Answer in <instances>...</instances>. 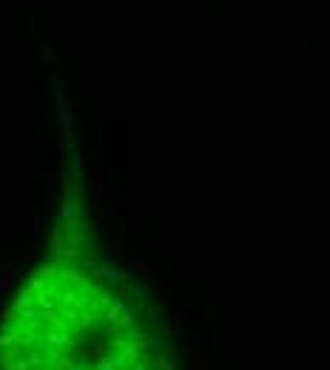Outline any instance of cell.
I'll list each match as a JSON object with an SVG mask.
<instances>
[{"instance_id": "cell-1", "label": "cell", "mask_w": 330, "mask_h": 370, "mask_svg": "<svg viewBox=\"0 0 330 370\" xmlns=\"http://www.w3.org/2000/svg\"><path fill=\"white\" fill-rule=\"evenodd\" d=\"M105 179H108V171L91 168V194H94V211H97V216H103V211H105Z\"/></svg>"}, {"instance_id": "cell-2", "label": "cell", "mask_w": 330, "mask_h": 370, "mask_svg": "<svg viewBox=\"0 0 330 370\" xmlns=\"http://www.w3.org/2000/svg\"><path fill=\"white\" fill-rule=\"evenodd\" d=\"M51 168H54V154H51V148H40V151H34L31 171L34 174H51Z\"/></svg>"}, {"instance_id": "cell-3", "label": "cell", "mask_w": 330, "mask_h": 370, "mask_svg": "<svg viewBox=\"0 0 330 370\" xmlns=\"http://www.w3.org/2000/svg\"><path fill=\"white\" fill-rule=\"evenodd\" d=\"M122 211H125V191H122V188H117V191L108 194V205H105L103 214H105V216H117V214H122Z\"/></svg>"}, {"instance_id": "cell-4", "label": "cell", "mask_w": 330, "mask_h": 370, "mask_svg": "<svg viewBox=\"0 0 330 370\" xmlns=\"http://www.w3.org/2000/svg\"><path fill=\"white\" fill-rule=\"evenodd\" d=\"M100 219L105 222V231H108V239L114 242V251H125V236L120 234V228L114 225V216H100Z\"/></svg>"}, {"instance_id": "cell-5", "label": "cell", "mask_w": 330, "mask_h": 370, "mask_svg": "<svg viewBox=\"0 0 330 370\" xmlns=\"http://www.w3.org/2000/svg\"><path fill=\"white\" fill-rule=\"evenodd\" d=\"M91 279H100L105 285H117L120 282V271L111 265H97V268H91Z\"/></svg>"}, {"instance_id": "cell-6", "label": "cell", "mask_w": 330, "mask_h": 370, "mask_svg": "<svg viewBox=\"0 0 330 370\" xmlns=\"http://www.w3.org/2000/svg\"><path fill=\"white\" fill-rule=\"evenodd\" d=\"M111 162L114 168H122V131H111Z\"/></svg>"}, {"instance_id": "cell-7", "label": "cell", "mask_w": 330, "mask_h": 370, "mask_svg": "<svg viewBox=\"0 0 330 370\" xmlns=\"http://www.w3.org/2000/svg\"><path fill=\"white\" fill-rule=\"evenodd\" d=\"M14 282H17V273L12 268H3L0 265V296L3 293H12L14 290Z\"/></svg>"}, {"instance_id": "cell-8", "label": "cell", "mask_w": 330, "mask_h": 370, "mask_svg": "<svg viewBox=\"0 0 330 370\" xmlns=\"http://www.w3.org/2000/svg\"><path fill=\"white\" fill-rule=\"evenodd\" d=\"M137 325V313L134 310H120V316L114 319V330H131V327Z\"/></svg>"}, {"instance_id": "cell-9", "label": "cell", "mask_w": 330, "mask_h": 370, "mask_svg": "<svg viewBox=\"0 0 330 370\" xmlns=\"http://www.w3.org/2000/svg\"><path fill=\"white\" fill-rule=\"evenodd\" d=\"M34 125H43V83H34Z\"/></svg>"}, {"instance_id": "cell-10", "label": "cell", "mask_w": 330, "mask_h": 370, "mask_svg": "<svg viewBox=\"0 0 330 370\" xmlns=\"http://www.w3.org/2000/svg\"><path fill=\"white\" fill-rule=\"evenodd\" d=\"M34 271H37V276L43 279L46 285L57 282V265L54 262H40V268H34Z\"/></svg>"}, {"instance_id": "cell-11", "label": "cell", "mask_w": 330, "mask_h": 370, "mask_svg": "<svg viewBox=\"0 0 330 370\" xmlns=\"http://www.w3.org/2000/svg\"><path fill=\"white\" fill-rule=\"evenodd\" d=\"M31 302H34V293H31L29 288H23V290H20V293H17V299H14V302L9 305V308H12L14 313H20V310H23V308H29Z\"/></svg>"}, {"instance_id": "cell-12", "label": "cell", "mask_w": 330, "mask_h": 370, "mask_svg": "<svg viewBox=\"0 0 330 370\" xmlns=\"http://www.w3.org/2000/svg\"><path fill=\"white\" fill-rule=\"evenodd\" d=\"M26 364H29V367H43L46 362H49V350H31L29 347V353H26Z\"/></svg>"}, {"instance_id": "cell-13", "label": "cell", "mask_w": 330, "mask_h": 370, "mask_svg": "<svg viewBox=\"0 0 330 370\" xmlns=\"http://www.w3.org/2000/svg\"><path fill=\"white\" fill-rule=\"evenodd\" d=\"M60 137H63V148L68 154H74L77 148V137H74V125H60Z\"/></svg>"}, {"instance_id": "cell-14", "label": "cell", "mask_w": 330, "mask_h": 370, "mask_svg": "<svg viewBox=\"0 0 330 370\" xmlns=\"http://www.w3.org/2000/svg\"><path fill=\"white\" fill-rule=\"evenodd\" d=\"M86 171H88V157H80V160H74V165H71V177H74V182H86Z\"/></svg>"}, {"instance_id": "cell-15", "label": "cell", "mask_w": 330, "mask_h": 370, "mask_svg": "<svg viewBox=\"0 0 330 370\" xmlns=\"http://www.w3.org/2000/svg\"><path fill=\"white\" fill-rule=\"evenodd\" d=\"M57 108H60V125H74V114H71V108H68L63 94H57Z\"/></svg>"}, {"instance_id": "cell-16", "label": "cell", "mask_w": 330, "mask_h": 370, "mask_svg": "<svg viewBox=\"0 0 330 370\" xmlns=\"http://www.w3.org/2000/svg\"><path fill=\"white\" fill-rule=\"evenodd\" d=\"M37 43H40V60H43L46 66L57 68V54H54V49H51L49 43H43V40H37Z\"/></svg>"}, {"instance_id": "cell-17", "label": "cell", "mask_w": 330, "mask_h": 370, "mask_svg": "<svg viewBox=\"0 0 330 370\" xmlns=\"http://www.w3.org/2000/svg\"><path fill=\"white\" fill-rule=\"evenodd\" d=\"M191 359H194V370H211V356L205 350H194Z\"/></svg>"}, {"instance_id": "cell-18", "label": "cell", "mask_w": 330, "mask_h": 370, "mask_svg": "<svg viewBox=\"0 0 330 370\" xmlns=\"http://www.w3.org/2000/svg\"><path fill=\"white\" fill-rule=\"evenodd\" d=\"M26 288H29L31 293H40V290H46V282H43L40 276H37L34 268H29V285H26Z\"/></svg>"}, {"instance_id": "cell-19", "label": "cell", "mask_w": 330, "mask_h": 370, "mask_svg": "<svg viewBox=\"0 0 330 370\" xmlns=\"http://www.w3.org/2000/svg\"><path fill=\"white\" fill-rule=\"evenodd\" d=\"M34 248H37V242L29 239V242H23V245H20V251L14 253V256H17V259H26V262H29V259H34Z\"/></svg>"}, {"instance_id": "cell-20", "label": "cell", "mask_w": 330, "mask_h": 370, "mask_svg": "<svg viewBox=\"0 0 330 370\" xmlns=\"http://www.w3.org/2000/svg\"><path fill=\"white\" fill-rule=\"evenodd\" d=\"M74 364H77L80 370H91V356H88V350L77 347V356H74Z\"/></svg>"}, {"instance_id": "cell-21", "label": "cell", "mask_w": 330, "mask_h": 370, "mask_svg": "<svg viewBox=\"0 0 330 370\" xmlns=\"http://www.w3.org/2000/svg\"><path fill=\"white\" fill-rule=\"evenodd\" d=\"M171 325L174 327H179V325H185V319H188V308H182V305H174V310H171Z\"/></svg>"}, {"instance_id": "cell-22", "label": "cell", "mask_w": 330, "mask_h": 370, "mask_svg": "<svg viewBox=\"0 0 330 370\" xmlns=\"http://www.w3.org/2000/svg\"><path fill=\"white\" fill-rule=\"evenodd\" d=\"M74 208H77V202H74V197H66L60 205V219H71L74 216Z\"/></svg>"}, {"instance_id": "cell-23", "label": "cell", "mask_w": 330, "mask_h": 370, "mask_svg": "<svg viewBox=\"0 0 330 370\" xmlns=\"http://www.w3.org/2000/svg\"><path fill=\"white\" fill-rule=\"evenodd\" d=\"M60 191L66 194V197H74V191H77V182H74L71 174H66V177L60 179Z\"/></svg>"}, {"instance_id": "cell-24", "label": "cell", "mask_w": 330, "mask_h": 370, "mask_svg": "<svg viewBox=\"0 0 330 370\" xmlns=\"http://www.w3.org/2000/svg\"><path fill=\"white\" fill-rule=\"evenodd\" d=\"M154 279H157V285L162 288V293H165V296H174V290H177V288H174V282H171V279H168V276H162V273H154Z\"/></svg>"}, {"instance_id": "cell-25", "label": "cell", "mask_w": 330, "mask_h": 370, "mask_svg": "<svg viewBox=\"0 0 330 370\" xmlns=\"http://www.w3.org/2000/svg\"><path fill=\"white\" fill-rule=\"evenodd\" d=\"M122 308H125V302H122V299H114V302L108 305V313H105V319H108L111 325H114V319L120 316V310H122Z\"/></svg>"}, {"instance_id": "cell-26", "label": "cell", "mask_w": 330, "mask_h": 370, "mask_svg": "<svg viewBox=\"0 0 330 370\" xmlns=\"http://www.w3.org/2000/svg\"><path fill=\"white\" fill-rule=\"evenodd\" d=\"M74 299H77V290H71V288L63 290V293L57 296V302H60L63 308H74Z\"/></svg>"}, {"instance_id": "cell-27", "label": "cell", "mask_w": 330, "mask_h": 370, "mask_svg": "<svg viewBox=\"0 0 330 370\" xmlns=\"http://www.w3.org/2000/svg\"><path fill=\"white\" fill-rule=\"evenodd\" d=\"M174 330H177V327L168 319H159V336H162V339H174Z\"/></svg>"}, {"instance_id": "cell-28", "label": "cell", "mask_w": 330, "mask_h": 370, "mask_svg": "<svg viewBox=\"0 0 330 370\" xmlns=\"http://www.w3.org/2000/svg\"><path fill=\"white\" fill-rule=\"evenodd\" d=\"M43 225H46V219L40 214H34V219H31V234H34L31 239H34V242H37V236H40V231H43Z\"/></svg>"}, {"instance_id": "cell-29", "label": "cell", "mask_w": 330, "mask_h": 370, "mask_svg": "<svg viewBox=\"0 0 330 370\" xmlns=\"http://www.w3.org/2000/svg\"><path fill=\"white\" fill-rule=\"evenodd\" d=\"M94 370H114V362H111L108 353H103V356H97V367Z\"/></svg>"}, {"instance_id": "cell-30", "label": "cell", "mask_w": 330, "mask_h": 370, "mask_svg": "<svg viewBox=\"0 0 330 370\" xmlns=\"http://www.w3.org/2000/svg\"><path fill=\"white\" fill-rule=\"evenodd\" d=\"M137 271H142V273H151V276H154V273H157V268H154V262H148V259H140V262H137Z\"/></svg>"}, {"instance_id": "cell-31", "label": "cell", "mask_w": 330, "mask_h": 370, "mask_svg": "<svg viewBox=\"0 0 330 370\" xmlns=\"http://www.w3.org/2000/svg\"><path fill=\"white\" fill-rule=\"evenodd\" d=\"M151 367L154 370H165V367H168V356H165V353H157L154 362H151Z\"/></svg>"}, {"instance_id": "cell-32", "label": "cell", "mask_w": 330, "mask_h": 370, "mask_svg": "<svg viewBox=\"0 0 330 370\" xmlns=\"http://www.w3.org/2000/svg\"><path fill=\"white\" fill-rule=\"evenodd\" d=\"M51 194H54V185H51V182H43L40 188H37V197H40V199H49Z\"/></svg>"}, {"instance_id": "cell-33", "label": "cell", "mask_w": 330, "mask_h": 370, "mask_svg": "<svg viewBox=\"0 0 330 370\" xmlns=\"http://www.w3.org/2000/svg\"><path fill=\"white\" fill-rule=\"evenodd\" d=\"M51 245H54V251H60L66 242H63V231H60V225L54 228V234H51Z\"/></svg>"}, {"instance_id": "cell-34", "label": "cell", "mask_w": 330, "mask_h": 370, "mask_svg": "<svg viewBox=\"0 0 330 370\" xmlns=\"http://www.w3.org/2000/svg\"><path fill=\"white\" fill-rule=\"evenodd\" d=\"M9 347H14V339L9 336V333L0 330V350H9Z\"/></svg>"}, {"instance_id": "cell-35", "label": "cell", "mask_w": 330, "mask_h": 370, "mask_svg": "<svg viewBox=\"0 0 330 370\" xmlns=\"http://www.w3.org/2000/svg\"><path fill=\"white\" fill-rule=\"evenodd\" d=\"M145 310H148V313H159V316H162L165 305L162 302H145Z\"/></svg>"}, {"instance_id": "cell-36", "label": "cell", "mask_w": 330, "mask_h": 370, "mask_svg": "<svg viewBox=\"0 0 330 370\" xmlns=\"http://www.w3.org/2000/svg\"><path fill=\"white\" fill-rule=\"evenodd\" d=\"M125 259H129V265H131V268H134L137 262H140V256H137L134 251H125Z\"/></svg>"}, {"instance_id": "cell-37", "label": "cell", "mask_w": 330, "mask_h": 370, "mask_svg": "<svg viewBox=\"0 0 330 370\" xmlns=\"http://www.w3.org/2000/svg\"><path fill=\"white\" fill-rule=\"evenodd\" d=\"M94 262H97V265H108V256H105V253H94Z\"/></svg>"}, {"instance_id": "cell-38", "label": "cell", "mask_w": 330, "mask_h": 370, "mask_svg": "<svg viewBox=\"0 0 330 370\" xmlns=\"http://www.w3.org/2000/svg\"><path fill=\"white\" fill-rule=\"evenodd\" d=\"M94 353H97V356H103V353H105V345H103V342H94Z\"/></svg>"}, {"instance_id": "cell-39", "label": "cell", "mask_w": 330, "mask_h": 370, "mask_svg": "<svg viewBox=\"0 0 330 370\" xmlns=\"http://www.w3.org/2000/svg\"><path fill=\"white\" fill-rule=\"evenodd\" d=\"M165 370H179V362H177V359H168V367H165Z\"/></svg>"}, {"instance_id": "cell-40", "label": "cell", "mask_w": 330, "mask_h": 370, "mask_svg": "<svg viewBox=\"0 0 330 370\" xmlns=\"http://www.w3.org/2000/svg\"><path fill=\"white\" fill-rule=\"evenodd\" d=\"M216 370H228V367H225V364H216Z\"/></svg>"}]
</instances>
